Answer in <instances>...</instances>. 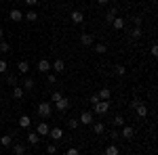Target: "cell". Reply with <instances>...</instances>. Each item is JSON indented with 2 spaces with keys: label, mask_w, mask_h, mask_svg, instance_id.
Returning <instances> with one entry per match:
<instances>
[{
  "label": "cell",
  "mask_w": 158,
  "mask_h": 155,
  "mask_svg": "<svg viewBox=\"0 0 158 155\" xmlns=\"http://www.w3.org/2000/svg\"><path fill=\"white\" fill-rule=\"evenodd\" d=\"M152 57H158V46L156 44H152Z\"/></svg>",
  "instance_id": "43"
},
{
  "label": "cell",
  "mask_w": 158,
  "mask_h": 155,
  "mask_svg": "<svg viewBox=\"0 0 158 155\" xmlns=\"http://www.w3.org/2000/svg\"><path fill=\"white\" fill-rule=\"evenodd\" d=\"M32 126V118L30 115H21L19 118V128H30Z\"/></svg>",
  "instance_id": "12"
},
{
  "label": "cell",
  "mask_w": 158,
  "mask_h": 155,
  "mask_svg": "<svg viewBox=\"0 0 158 155\" xmlns=\"http://www.w3.org/2000/svg\"><path fill=\"white\" fill-rule=\"evenodd\" d=\"M34 86H36V84H34L32 78H25V82H23V90L25 92H27V90H34Z\"/></svg>",
  "instance_id": "20"
},
{
  "label": "cell",
  "mask_w": 158,
  "mask_h": 155,
  "mask_svg": "<svg viewBox=\"0 0 158 155\" xmlns=\"http://www.w3.org/2000/svg\"><path fill=\"white\" fill-rule=\"evenodd\" d=\"M49 130H51V126L47 124V122H40V124L36 126V134H38V136H47Z\"/></svg>",
  "instance_id": "3"
},
{
  "label": "cell",
  "mask_w": 158,
  "mask_h": 155,
  "mask_svg": "<svg viewBox=\"0 0 158 155\" xmlns=\"http://www.w3.org/2000/svg\"><path fill=\"white\" fill-rule=\"evenodd\" d=\"M114 126H118V128L124 126V118H122V115H116V118H114Z\"/></svg>",
  "instance_id": "29"
},
{
  "label": "cell",
  "mask_w": 158,
  "mask_h": 155,
  "mask_svg": "<svg viewBox=\"0 0 158 155\" xmlns=\"http://www.w3.org/2000/svg\"><path fill=\"white\" fill-rule=\"evenodd\" d=\"M47 153L55 155V153H57V145H47Z\"/></svg>",
  "instance_id": "31"
},
{
  "label": "cell",
  "mask_w": 158,
  "mask_h": 155,
  "mask_svg": "<svg viewBox=\"0 0 158 155\" xmlns=\"http://www.w3.org/2000/svg\"><path fill=\"white\" fill-rule=\"evenodd\" d=\"M124 25H127V21L120 19V17H116V19L112 21V27H114V29H124Z\"/></svg>",
  "instance_id": "15"
},
{
  "label": "cell",
  "mask_w": 158,
  "mask_h": 155,
  "mask_svg": "<svg viewBox=\"0 0 158 155\" xmlns=\"http://www.w3.org/2000/svg\"><path fill=\"white\" fill-rule=\"evenodd\" d=\"M61 96H63L61 92H53V95H51V101H53V103H57V101H59Z\"/></svg>",
  "instance_id": "37"
},
{
  "label": "cell",
  "mask_w": 158,
  "mask_h": 155,
  "mask_svg": "<svg viewBox=\"0 0 158 155\" xmlns=\"http://www.w3.org/2000/svg\"><path fill=\"white\" fill-rule=\"evenodd\" d=\"M97 2H99V4H108L110 0H97Z\"/></svg>",
  "instance_id": "45"
},
{
  "label": "cell",
  "mask_w": 158,
  "mask_h": 155,
  "mask_svg": "<svg viewBox=\"0 0 158 155\" xmlns=\"http://www.w3.org/2000/svg\"><path fill=\"white\" fill-rule=\"evenodd\" d=\"M131 36H133L135 40H137V38H141V27H135L133 32H131Z\"/></svg>",
  "instance_id": "33"
},
{
  "label": "cell",
  "mask_w": 158,
  "mask_h": 155,
  "mask_svg": "<svg viewBox=\"0 0 158 155\" xmlns=\"http://www.w3.org/2000/svg\"><path fill=\"white\" fill-rule=\"evenodd\" d=\"M51 113H53V107H51V103H40L38 105V115L40 118H51Z\"/></svg>",
  "instance_id": "1"
},
{
  "label": "cell",
  "mask_w": 158,
  "mask_h": 155,
  "mask_svg": "<svg viewBox=\"0 0 158 155\" xmlns=\"http://www.w3.org/2000/svg\"><path fill=\"white\" fill-rule=\"evenodd\" d=\"M25 90L21 88V86H13V99H23Z\"/></svg>",
  "instance_id": "16"
},
{
  "label": "cell",
  "mask_w": 158,
  "mask_h": 155,
  "mask_svg": "<svg viewBox=\"0 0 158 155\" xmlns=\"http://www.w3.org/2000/svg\"><path fill=\"white\" fill-rule=\"evenodd\" d=\"M99 101H101V99H99L97 95H93V96H91V103H93V107H95V105H97Z\"/></svg>",
  "instance_id": "41"
},
{
  "label": "cell",
  "mask_w": 158,
  "mask_h": 155,
  "mask_svg": "<svg viewBox=\"0 0 158 155\" xmlns=\"http://www.w3.org/2000/svg\"><path fill=\"white\" fill-rule=\"evenodd\" d=\"M65 155H80V151L76 149V147H72V149H68V153Z\"/></svg>",
  "instance_id": "38"
},
{
  "label": "cell",
  "mask_w": 158,
  "mask_h": 155,
  "mask_svg": "<svg viewBox=\"0 0 158 155\" xmlns=\"http://www.w3.org/2000/svg\"><path fill=\"white\" fill-rule=\"evenodd\" d=\"M4 72H6V61L0 59V73H4Z\"/></svg>",
  "instance_id": "39"
},
{
  "label": "cell",
  "mask_w": 158,
  "mask_h": 155,
  "mask_svg": "<svg viewBox=\"0 0 158 155\" xmlns=\"http://www.w3.org/2000/svg\"><path fill=\"white\" fill-rule=\"evenodd\" d=\"M9 17H11V21H15V23H19V21L23 19V13L19 11V9H13V11H11V15H9Z\"/></svg>",
  "instance_id": "9"
},
{
  "label": "cell",
  "mask_w": 158,
  "mask_h": 155,
  "mask_svg": "<svg viewBox=\"0 0 158 155\" xmlns=\"http://www.w3.org/2000/svg\"><path fill=\"white\" fill-rule=\"evenodd\" d=\"M137 105H141V99H139V96H135L133 101H131V109H135Z\"/></svg>",
  "instance_id": "35"
},
{
  "label": "cell",
  "mask_w": 158,
  "mask_h": 155,
  "mask_svg": "<svg viewBox=\"0 0 158 155\" xmlns=\"http://www.w3.org/2000/svg\"><path fill=\"white\" fill-rule=\"evenodd\" d=\"M93 42H95V38L91 36V34H82V36H80V44H82V46H91Z\"/></svg>",
  "instance_id": "10"
},
{
  "label": "cell",
  "mask_w": 158,
  "mask_h": 155,
  "mask_svg": "<svg viewBox=\"0 0 158 155\" xmlns=\"http://www.w3.org/2000/svg\"><path fill=\"white\" fill-rule=\"evenodd\" d=\"M80 124H85V126L93 124V111H85V113L80 115Z\"/></svg>",
  "instance_id": "7"
},
{
  "label": "cell",
  "mask_w": 158,
  "mask_h": 155,
  "mask_svg": "<svg viewBox=\"0 0 158 155\" xmlns=\"http://www.w3.org/2000/svg\"><path fill=\"white\" fill-rule=\"evenodd\" d=\"M68 126H70V128H78V119H70V122H68Z\"/></svg>",
  "instance_id": "40"
},
{
  "label": "cell",
  "mask_w": 158,
  "mask_h": 155,
  "mask_svg": "<svg viewBox=\"0 0 158 155\" xmlns=\"http://www.w3.org/2000/svg\"><path fill=\"white\" fill-rule=\"evenodd\" d=\"M25 4H27V6H36L38 0H25Z\"/></svg>",
  "instance_id": "44"
},
{
  "label": "cell",
  "mask_w": 158,
  "mask_h": 155,
  "mask_svg": "<svg viewBox=\"0 0 158 155\" xmlns=\"http://www.w3.org/2000/svg\"><path fill=\"white\" fill-rule=\"evenodd\" d=\"M38 72H42V73H47V72H51V61H47V59L38 61Z\"/></svg>",
  "instance_id": "8"
},
{
  "label": "cell",
  "mask_w": 158,
  "mask_h": 155,
  "mask_svg": "<svg viewBox=\"0 0 158 155\" xmlns=\"http://www.w3.org/2000/svg\"><path fill=\"white\" fill-rule=\"evenodd\" d=\"M108 109H110V101H99L97 105H95V113L103 115V113H108Z\"/></svg>",
  "instance_id": "2"
},
{
  "label": "cell",
  "mask_w": 158,
  "mask_h": 155,
  "mask_svg": "<svg viewBox=\"0 0 158 155\" xmlns=\"http://www.w3.org/2000/svg\"><path fill=\"white\" fill-rule=\"evenodd\" d=\"M68 107H70V101H68L65 96H61L59 101L55 103V109H57V111H65V109H68Z\"/></svg>",
  "instance_id": "5"
},
{
  "label": "cell",
  "mask_w": 158,
  "mask_h": 155,
  "mask_svg": "<svg viewBox=\"0 0 158 155\" xmlns=\"http://www.w3.org/2000/svg\"><path fill=\"white\" fill-rule=\"evenodd\" d=\"M135 111H137V115H139V118H146V115H148V107L143 105V103H141V105H137Z\"/></svg>",
  "instance_id": "18"
},
{
  "label": "cell",
  "mask_w": 158,
  "mask_h": 155,
  "mask_svg": "<svg viewBox=\"0 0 158 155\" xmlns=\"http://www.w3.org/2000/svg\"><path fill=\"white\" fill-rule=\"evenodd\" d=\"M47 80H49V84H55V82H57V73H49Z\"/></svg>",
  "instance_id": "36"
},
{
  "label": "cell",
  "mask_w": 158,
  "mask_h": 155,
  "mask_svg": "<svg viewBox=\"0 0 158 155\" xmlns=\"http://www.w3.org/2000/svg\"><path fill=\"white\" fill-rule=\"evenodd\" d=\"M2 36H4V32H2V27H0V40H2Z\"/></svg>",
  "instance_id": "46"
},
{
  "label": "cell",
  "mask_w": 158,
  "mask_h": 155,
  "mask_svg": "<svg viewBox=\"0 0 158 155\" xmlns=\"http://www.w3.org/2000/svg\"><path fill=\"white\" fill-rule=\"evenodd\" d=\"M93 130H95V134H103V132H106V126H103L101 122H97V124L93 126Z\"/></svg>",
  "instance_id": "25"
},
{
  "label": "cell",
  "mask_w": 158,
  "mask_h": 155,
  "mask_svg": "<svg viewBox=\"0 0 158 155\" xmlns=\"http://www.w3.org/2000/svg\"><path fill=\"white\" fill-rule=\"evenodd\" d=\"M72 21H74V23H78V25H80L82 21H85V15H82L80 11H72Z\"/></svg>",
  "instance_id": "14"
},
{
  "label": "cell",
  "mask_w": 158,
  "mask_h": 155,
  "mask_svg": "<svg viewBox=\"0 0 158 155\" xmlns=\"http://www.w3.org/2000/svg\"><path fill=\"white\" fill-rule=\"evenodd\" d=\"M110 138H112V141H118V138H120V132L118 130H110Z\"/></svg>",
  "instance_id": "32"
},
{
  "label": "cell",
  "mask_w": 158,
  "mask_h": 155,
  "mask_svg": "<svg viewBox=\"0 0 158 155\" xmlns=\"http://www.w3.org/2000/svg\"><path fill=\"white\" fill-rule=\"evenodd\" d=\"M6 84H9V86H17V78H15V76H9V78H6Z\"/></svg>",
  "instance_id": "34"
},
{
  "label": "cell",
  "mask_w": 158,
  "mask_h": 155,
  "mask_svg": "<svg viewBox=\"0 0 158 155\" xmlns=\"http://www.w3.org/2000/svg\"><path fill=\"white\" fill-rule=\"evenodd\" d=\"M118 153H120V151H118L116 145H108V147H106V155H118Z\"/></svg>",
  "instance_id": "22"
},
{
  "label": "cell",
  "mask_w": 158,
  "mask_h": 155,
  "mask_svg": "<svg viewBox=\"0 0 158 155\" xmlns=\"http://www.w3.org/2000/svg\"><path fill=\"white\" fill-rule=\"evenodd\" d=\"M17 69L21 73H27L30 72V63H27V61H19V63H17Z\"/></svg>",
  "instance_id": "17"
},
{
  "label": "cell",
  "mask_w": 158,
  "mask_h": 155,
  "mask_svg": "<svg viewBox=\"0 0 158 155\" xmlns=\"http://www.w3.org/2000/svg\"><path fill=\"white\" fill-rule=\"evenodd\" d=\"M114 72H116V76H124V73H127V67H124V65H116Z\"/></svg>",
  "instance_id": "28"
},
{
  "label": "cell",
  "mask_w": 158,
  "mask_h": 155,
  "mask_svg": "<svg viewBox=\"0 0 158 155\" xmlns=\"http://www.w3.org/2000/svg\"><path fill=\"white\" fill-rule=\"evenodd\" d=\"M116 15H118V11H116V9H112V11H108V13H106V19H108L110 23H112V21L116 19Z\"/></svg>",
  "instance_id": "24"
},
{
  "label": "cell",
  "mask_w": 158,
  "mask_h": 155,
  "mask_svg": "<svg viewBox=\"0 0 158 155\" xmlns=\"http://www.w3.org/2000/svg\"><path fill=\"white\" fill-rule=\"evenodd\" d=\"M49 134H51V138H55V141L63 138V130H61V128H51V130H49Z\"/></svg>",
  "instance_id": "13"
},
{
  "label": "cell",
  "mask_w": 158,
  "mask_h": 155,
  "mask_svg": "<svg viewBox=\"0 0 158 155\" xmlns=\"http://www.w3.org/2000/svg\"><path fill=\"white\" fill-rule=\"evenodd\" d=\"M152 2H156V0H152Z\"/></svg>",
  "instance_id": "48"
},
{
  "label": "cell",
  "mask_w": 158,
  "mask_h": 155,
  "mask_svg": "<svg viewBox=\"0 0 158 155\" xmlns=\"http://www.w3.org/2000/svg\"><path fill=\"white\" fill-rule=\"evenodd\" d=\"M38 141H40V136H38L36 132H30L27 134V143L30 145H38Z\"/></svg>",
  "instance_id": "21"
},
{
  "label": "cell",
  "mask_w": 158,
  "mask_h": 155,
  "mask_svg": "<svg viewBox=\"0 0 158 155\" xmlns=\"http://www.w3.org/2000/svg\"><path fill=\"white\" fill-rule=\"evenodd\" d=\"M97 96L101 99V101H110V99H112V90H110V88H101V90L97 92Z\"/></svg>",
  "instance_id": "11"
},
{
  "label": "cell",
  "mask_w": 158,
  "mask_h": 155,
  "mask_svg": "<svg viewBox=\"0 0 158 155\" xmlns=\"http://www.w3.org/2000/svg\"><path fill=\"white\" fill-rule=\"evenodd\" d=\"M51 67L55 69V73H61V72H63V69H65V61H61V59L53 61V63H51Z\"/></svg>",
  "instance_id": "6"
},
{
  "label": "cell",
  "mask_w": 158,
  "mask_h": 155,
  "mask_svg": "<svg viewBox=\"0 0 158 155\" xmlns=\"http://www.w3.org/2000/svg\"><path fill=\"white\" fill-rule=\"evenodd\" d=\"M25 17H27V21H36V19H38L36 11H27V15H25Z\"/></svg>",
  "instance_id": "30"
},
{
  "label": "cell",
  "mask_w": 158,
  "mask_h": 155,
  "mask_svg": "<svg viewBox=\"0 0 158 155\" xmlns=\"http://www.w3.org/2000/svg\"><path fill=\"white\" fill-rule=\"evenodd\" d=\"M133 23L135 27H141V17H133Z\"/></svg>",
  "instance_id": "42"
},
{
  "label": "cell",
  "mask_w": 158,
  "mask_h": 155,
  "mask_svg": "<svg viewBox=\"0 0 158 155\" xmlns=\"http://www.w3.org/2000/svg\"><path fill=\"white\" fill-rule=\"evenodd\" d=\"M95 52L103 55V52H108V46H106V44H95Z\"/></svg>",
  "instance_id": "27"
},
{
  "label": "cell",
  "mask_w": 158,
  "mask_h": 155,
  "mask_svg": "<svg viewBox=\"0 0 158 155\" xmlns=\"http://www.w3.org/2000/svg\"><path fill=\"white\" fill-rule=\"evenodd\" d=\"M11 134H2V136H0V145H4V147H11Z\"/></svg>",
  "instance_id": "23"
},
{
  "label": "cell",
  "mask_w": 158,
  "mask_h": 155,
  "mask_svg": "<svg viewBox=\"0 0 158 155\" xmlns=\"http://www.w3.org/2000/svg\"><path fill=\"white\" fill-rule=\"evenodd\" d=\"M0 50H2V52H9V50H11V44H9L6 40H0Z\"/></svg>",
  "instance_id": "26"
},
{
  "label": "cell",
  "mask_w": 158,
  "mask_h": 155,
  "mask_svg": "<svg viewBox=\"0 0 158 155\" xmlns=\"http://www.w3.org/2000/svg\"><path fill=\"white\" fill-rule=\"evenodd\" d=\"M13 153H15V155H23L25 153V145H21V143L13 145Z\"/></svg>",
  "instance_id": "19"
},
{
  "label": "cell",
  "mask_w": 158,
  "mask_h": 155,
  "mask_svg": "<svg viewBox=\"0 0 158 155\" xmlns=\"http://www.w3.org/2000/svg\"><path fill=\"white\" fill-rule=\"evenodd\" d=\"M120 136H124L127 141H129V138H133V136H135V128H133V126H122Z\"/></svg>",
  "instance_id": "4"
},
{
  "label": "cell",
  "mask_w": 158,
  "mask_h": 155,
  "mask_svg": "<svg viewBox=\"0 0 158 155\" xmlns=\"http://www.w3.org/2000/svg\"><path fill=\"white\" fill-rule=\"evenodd\" d=\"M0 103H2V96H0Z\"/></svg>",
  "instance_id": "47"
}]
</instances>
